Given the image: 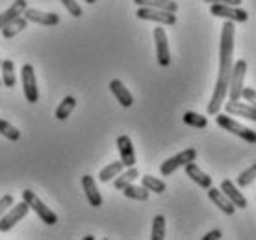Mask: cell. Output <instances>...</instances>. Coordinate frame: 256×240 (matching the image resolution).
<instances>
[{
	"label": "cell",
	"mask_w": 256,
	"mask_h": 240,
	"mask_svg": "<svg viewBox=\"0 0 256 240\" xmlns=\"http://www.w3.org/2000/svg\"><path fill=\"white\" fill-rule=\"evenodd\" d=\"M234 25L232 21H226L221 30V43H219V75L218 82L214 88V95H212L210 103H208V114L216 116L221 106L224 104L228 97V84H230L232 67H234Z\"/></svg>",
	"instance_id": "6da1fadb"
},
{
	"label": "cell",
	"mask_w": 256,
	"mask_h": 240,
	"mask_svg": "<svg viewBox=\"0 0 256 240\" xmlns=\"http://www.w3.org/2000/svg\"><path fill=\"white\" fill-rule=\"evenodd\" d=\"M22 201L32 208L34 212L41 218V221H45L46 225H54V223L58 221V214H56V212H52L50 208L46 207L45 203L41 201L38 195H36V192H32L30 188L22 190Z\"/></svg>",
	"instance_id": "7a4b0ae2"
},
{
	"label": "cell",
	"mask_w": 256,
	"mask_h": 240,
	"mask_svg": "<svg viewBox=\"0 0 256 240\" xmlns=\"http://www.w3.org/2000/svg\"><path fill=\"white\" fill-rule=\"evenodd\" d=\"M216 121H218V125L221 127V129L228 130V132H232V134H236L238 138H242V140H245V142L249 143H256V132L252 129H249V127H244L242 123H238L236 119H232V117H228L226 114H216Z\"/></svg>",
	"instance_id": "3957f363"
},
{
	"label": "cell",
	"mask_w": 256,
	"mask_h": 240,
	"mask_svg": "<svg viewBox=\"0 0 256 240\" xmlns=\"http://www.w3.org/2000/svg\"><path fill=\"white\" fill-rule=\"evenodd\" d=\"M195 158H197V149H195V147H188V149H184L182 153H178V155L167 158L166 162L160 166V173L164 177H169L178 168H184L188 162H193Z\"/></svg>",
	"instance_id": "277c9868"
},
{
	"label": "cell",
	"mask_w": 256,
	"mask_h": 240,
	"mask_svg": "<svg viewBox=\"0 0 256 240\" xmlns=\"http://www.w3.org/2000/svg\"><path fill=\"white\" fill-rule=\"evenodd\" d=\"M245 73H247V62L245 60H238L236 64H234V67H232L230 84H228V99L230 101H240L242 99Z\"/></svg>",
	"instance_id": "5b68a950"
},
{
	"label": "cell",
	"mask_w": 256,
	"mask_h": 240,
	"mask_svg": "<svg viewBox=\"0 0 256 240\" xmlns=\"http://www.w3.org/2000/svg\"><path fill=\"white\" fill-rule=\"evenodd\" d=\"M136 17L143 21H154V23L164 25V26H173L174 23H176V15H174L173 12L156 10V8H145V6H138Z\"/></svg>",
	"instance_id": "8992f818"
},
{
	"label": "cell",
	"mask_w": 256,
	"mask_h": 240,
	"mask_svg": "<svg viewBox=\"0 0 256 240\" xmlns=\"http://www.w3.org/2000/svg\"><path fill=\"white\" fill-rule=\"evenodd\" d=\"M28 210H30V207H28L24 201L17 203V205H12L4 214L0 216V233H8L10 229L15 227V223H19V221L28 214Z\"/></svg>",
	"instance_id": "52a82bcc"
},
{
	"label": "cell",
	"mask_w": 256,
	"mask_h": 240,
	"mask_svg": "<svg viewBox=\"0 0 256 240\" xmlns=\"http://www.w3.org/2000/svg\"><path fill=\"white\" fill-rule=\"evenodd\" d=\"M20 77H22V90H24V97L30 104H36L39 101L38 91V80H36V71H34L32 64H24L20 69Z\"/></svg>",
	"instance_id": "ba28073f"
},
{
	"label": "cell",
	"mask_w": 256,
	"mask_h": 240,
	"mask_svg": "<svg viewBox=\"0 0 256 240\" xmlns=\"http://www.w3.org/2000/svg\"><path fill=\"white\" fill-rule=\"evenodd\" d=\"M210 13L214 17H223L232 23H245L249 19V13L240 6H228V4H212Z\"/></svg>",
	"instance_id": "9c48e42d"
},
{
	"label": "cell",
	"mask_w": 256,
	"mask_h": 240,
	"mask_svg": "<svg viewBox=\"0 0 256 240\" xmlns=\"http://www.w3.org/2000/svg\"><path fill=\"white\" fill-rule=\"evenodd\" d=\"M154 43H156V58L162 67H167L171 64V52H169V41H167L166 30L158 26L154 28Z\"/></svg>",
	"instance_id": "30bf717a"
},
{
	"label": "cell",
	"mask_w": 256,
	"mask_h": 240,
	"mask_svg": "<svg viewBox=\"0 0 256 240\" xmlns=\"http://www.w3.org/2000/svg\"><path fill=\"white\" fill-rule=\"evenodd\" d=\"M24 15L28 23H36V25L41 26H56L60 25V15L52 12H39V10H34V8H26Z\"/></svg>",
	"instance_id": "8fae6325"
},
{
	"label": "cell",
	"mask_w": 256,
	"mask_h": 240,
	"mask_svg": "<svg viewBox=\"0 0 256 240\" xmlns=\"http://www.w3.org/2000/svg\"><path fill=\"white\" fill-rule=\"evenodd\" d=\"M117 151H119V155H121V162L124 164V168L136 166V151H134V145H132L130 136L122 134V136L117 138Z\"/></svg>",
	"instance_id": "7c38bea8"
},
{
	"label": "cell",
	"mask_w": 256,
	"mask_h": 240,
	"mask_svg": "<svg viewBox=\"0 0 256 240\" xmlns=\"http://www.w3.org/2000/svg\"><path fill=\"white\" fill-rule=\"evenodd\" d=\"M224 112L230 114V116H238V117H247L250 121H256V108L250 106L249 103H240V101H230L224 103Z\"/></svg>",
	"instance_id": "4fadbf2b"
},
{
	"label": "cell",
	"mask_w": 256,
	"mask_h": 240,
	"mask_svg": "<svg viewBox=\"0 0 256 240\" xmlns=\"http://www.w3.org/2000/svg\"><path fill=\"white\" fill-rule=\"evenodd\" d=\"M110 91L114 93V97H116L117 101H119V104L124 106V108H130V106L134 104V97H132V93L128 91V88L122 84L119 78H114V80L110 82Z\"/></svg>",
	"instance_id": "5bb4252c"
},
{
	"label": "cell",
	"mask_w": 256,
	"mask_h": 240,
	"mask_svg": "<svg viewBox=\"0 0 256 240\" xmlns=\"http://www.w3.org/2000/svg\"><path fill=\"white\" fill-rule=\"evenodd\" d=\"M184 169H186V175L190 177L195 184H198L200 188L208 190L212 186V177L198 168L197 164H195V160H193V162H188L186 166H184Z\"/></svg>",
	"instance_id": "9a60e30c"
},
{
	"label": "cell",
	"mask_w": 256,
	"mask_h": 240,
	"mask_svg": "<svg viewBox=\"0 0 256 240\" xmlns=\"http://www.w3.org/2000/svg\"><path fill=\"white\" fill-rule=\"evenodd\" d=\"M219 190H221V192H223V194L230 199L232 205H234L236 208H245V207H247V199H245L244 194L238 190V186L232 181L224 179V181L221 182V188H219Z\"/></svg>",
	"instance_id": "2e32d148"
},
{
	"label": "cell",
	"mask_w": 256,
	"mask_h": 240,
	"mask_svg": "<svg viewBox=\"0 0 256 240\" xmlns=\"http://www.w3.org/2000/svg\"><path fill=\"white\" fill-rule=\"evenodd\" d=\"M82 186H84L86 197H88V201H90L91 207H100V205H102V195H100V192H98V188H96L95 179H93L91 175H84Z\"/></svg>",
	"instance_id": "e0dca14e"
},
{
	"label": "cell",
	"mask_w": 256,
	"mask_h": 240,
	"mask_svg": "<svg viewBox=\"0 0 256 240\" xmlns=\"http://www.w3.org/2000/svg\"><path fill=\"white\" fill-rule=\"evenodd\" d=\"M208 197H210L212 201L216 203V207H219L221 210H223L224 214H228V216H232L234 212H236V207L232 205V201L226 197V195L221 192V190H218V188H208Z\"/></svg>",
	"instance_id": "ac0fdd59"
},
{
	"label": "cell",
	"mask_w": 256,
	"mask_h": 240,
	"mask_svg": "<svg viewBox=\"0 0 256 240\" xmlns=\"http://www.w3.org/2000/svg\"><path fill=\"white\" fill-rule=\"evenodd\" d=\"M26 8H28V2H26V0H15L12 6L8 8L6 12L0 13V30H2V28L10 23V21L17 19L19 15H22Z\"/></svg>",
	"instance_id": "d6986e66"
},
{
	"label": "cell",
	"mask_w": 256,
	"mask_h": 240,
	"mask_svg": "<svg viewBox=\"0 0 256 240\" xmlns=\"http://www.w3.org/2000/svg\"><path fill=\"white\" fill-rule=\"evenodd\" d=\"M26 26H28V19H26V17H22V15H19L17 19L10 21V23L2 28V36H4L6 39H12V38H15L17 34L22 32Z\"/></svg>",
	"instance_id": "ffe728a7"
},
{
	"label": "cell",
	"mask_w": 256,
	"mask_h": 240,
	"mask_svg": "<svg viewBox=\"0 0 256 240\" xmlns=\"http://www.w3.org/2000/svg\"><path fill=\"white\" fill-rule=\"evenodd\" d=\"M0 69H2V86H6V88H15L17 84V77H15V64H13L12 60H4L2 64H0Z\"/></svg>",
	"instance_id": "44dd1931"
},
{
	"label": "cell",
	"mask_w": 256,
	"mask_h": 240,
	"mask_svg": "<svg viewBox=\"0 0 256 240\" xmlns=\"http://www.w3.org/2000/svg\"><path fill=\"white\" fill-rule=\"evenodd\" d=\"M138 6L145 8H156V10H166V12H178V4L173 0H134Z\"/></svg>",
	"instance_id": "7402d4cb"
},
{
	"label": "cell",
	"mask_w": 256,
	"mask_h": 240,
	"mask_svg": "<svg viewBox=\"0 0 256 240\" xmlns=\"http://www.w3.org/2000/svg\"><path fill=\"white\" fill-rule=\"evenodd\" d=\"M140 177V171L136 169V166H132V168H128L126 171H121L119 175L116 177V181H114V186H116L117 190H122L126 184H132V182L136 181Z\"/></svg>",
	"instance_id": "603a6c76"
},
{
	"label": "cell",
	"mask_w": 256,
	"mask_h": 240,
	"mask_svg": "<svg viewBox=\"0 0 256 240\" xmlns=\"http://www.w3.org/2000/svg\"><path fill=\"white\" fill-rule=\"evenodd\" d=\"M122 194L126 195L128 199H136V201H147L148 199V190L141 184V186H138V184H126L124 188H122Z\"/></svg>",
	"instance_id": "cb8c5ba5"
},
{
	"label": "cell",
	"mask_w": 256,
	"mask_h": 240,
	"mask_svg": "<svg viewBox=\"0 0 256 240\" xmlns=\"http://www.w3.org/2000/svg\"><path fill=\"white\" fill-rule=\"evenodd\" d=\"M74 106H76V99L72 97V95H67V97L60 103L58 108H56V114H54L56 119H58V121H65V119L70 116V112L74 110Z\"/></svg>",
	"instance_id": "d4e9b609"
},
{
	"label": "cell",
	"mask_w": 256,
	"mask_h": 240,
	"mask_svg": "<svg viewBox=\"0 0 256 240\" xmlns=\"http://www.w3.org/2000/svg\"><path fill=\"white\" fill-rule=\"evenodd\" d=\"M122 169H124V164H122L121 160H119V162L108 164L104 169H100V173H98V181H100V182H110L112 179H116Z\"/></svg>",
	"instance_id": "484cf974"
},
{
	"label": "cell",
	"mask_w": 256,
	"mask_h": 240,
	"mask_svg": "<svg viewBox=\"0 0 256 240\" xmlns=\"http://www.w3.org/2000/svg\"><path fill=\"white\" fill-rule=\"evenodd\" d=\"M141 184H143L148 192H154V194H164L166 188H167L166 182L160 181V179H156V177H152V175L141 177Z\"/></svg>",
	"instance_id": "4316f807"
},
{
	"label": "cell",
	"mask_w": 256,
	"mask_h": 240,
	"mask_svg": "<svg viewBox=\"0 0 256 240\" xmlns=\"http://www.w3.org/2000/svg\"><path fill=\"white\" fill-rule=\"evenodd\" d=\"M150 238H152V240H164V238H166V218H164L162 214L154 216Z\"/></svg>",
	"instance_id": "83f0119b"
},
{
	"label": "cell",
	"mask_w": 256,
	"mask_h": 240,
	"mask_svg": "<svg viewBox=\"0 0 256 240\" xmlns=\"http://www.w3.org/2000/svg\"><path fill=\"white\" fill-rule=\"evenodd\" d=\"M184 123L190 125V127H195V129H206V125H208V119L204 116H200L197 112H186L184 114Z\"/></svg>",
	"instance_id": "f1b7e54d"
},
{
	"label": "cell",
	"mask_w": 256,
	"mask_h": 240,
	"mask_svg": "<svg viewBox=\"0 0 256 240\" xmlns=\"http://www.w3.org/2000/svg\"><path fill=\"white\" fill-rule=\"evenodd\" d=\"M0 134L6 138V140H12V142H17L20 138V130L17 127H13L10 121L6 119H0Z\"/></svg>",
	"instance_id": "f546056e"
},
{
	"label": "cell",
	"mask_w": 256,
	"mask_h": 240,
	"mask_svg": "<svg viewBox=\"0 0 256 240\" xmlns=\"http://www.w3.org/2000/svg\"><path fill=\"white\" fill-rule=\"evenodd\" d=\"M254 179H256V162L238 175V186H240V188H245V186H249Z\"/></svg>",
	"instance_id": "4dcf8cb0"
},
{
	"label": "cell",
	"mask_w": 256,
	"mask_h": 240,
	"mask_svg": "<svg viewBox=\"0 0 256 240\" xmlns=\"http://www.w3.org/2000/svg\"><path fill=\"white\" fill-rule=\"evenodd\" d=\"M60 2H62V4H64L65 6V10H67V12L70 13V15H72V17H82V8H80V4H78L76 0H60Z\"/></svg>",
	"instance_id": "1f68e13d"
},
{
	"label": "cell",
	"mask_w": 256,
	"mask_h": 240,
	"mask_svg": "<svg viewBox=\"0 0 256 240\" xmlns=\"http://www.w3.org/2000/svg\"><path fill=\"white\" fill-rule=\"evenodd\" d=\"M242 97L250 104V106H254L256 108V91L252 88H245L244 86V91H242Z\"/></svg>",
	"instance_id": "d6a6232c"
},
{
	"label": "cell",
	"mask_w": 256,
	"mask_h": 240,
	"mask_svg": "<svg viewBox=\"0 0 256 240\" xmlns=\"http://www.w3.org/2000/svg\"><path fill=\"white\" fill-rule=\"evenodd\" d=\"M13 205V195L12 194H6V195H2L0 197V216L6 212L8 208Z\"/></svg>",
	"instance_id": "836d02e7"
},
{
	"label": "cell",
	"mask_w": 256,
	"mask_h": 240,
	"mask_svg": "<svg viewBox=\"0 0 256 240\" xmlns=\"http://www.w3.org/2000/svg\"><path fill=\"white\" fill-rule=\"evenodd\" d=\"M208 4H228V6H242L244 0H204Z\"/></svg>",
	"instance_id": "e575fe53"
},
{
	"label": "cell",
	"mask_w": 256,
	"mask_h": 240,
	"mask_svg": "<svg viewBox=\"0 0 256 240\" xmlns=\"http://www.w3.org/2000/svg\"><path fill=\"white\" fill-rule=\"evenodd\" d=\"M218 238H221V231L219 229H214V231H210V233H206L202 236V240H218Z\"/></svg>",
	"instance_id": "d590c367"
},
{
	"label": "cell",
	"mask_w": 256,
	"mask_h": 240,
	"mask_svg": "<svg viewBox=\"0 0 256 240\" xmlns=\"http://www.w3.org/2000/svg\"><path fill=\"white\" fill-rule=\"evenodd\" d=\"M86 2H88V4H95L96 0H86Z\"/></svg>",
	"instance_id": "8d00e7d4"
},
{
	"label": "cell",
	"mask_w": 256,
	"mask_h": 240,
	"mask_svg": "<svg viewBox=\"0 0 256 240\" xmlns=\"http://www.w3.org/2000/svg\"><path fill=\"white\" fill-rule=\"evenodd\" d=\"M0 86H2V80H0Z\"/></svg>",
	"instance_id": "74e56055"
},
{
	"label": "cell",
	"mask_w": 256,
	"mask_h": 240,
	"mask_svg": "<svg viewBox=\"0 0 256 240\" xmlns=\"http://www.w3.org/2000/svg\"><path fill=\"white\" fill-rule=\"evenodd\" d=\"M0 64H2V62H0Z\"/></svg>",
	"instance_id": "f35d334b"
}]
</instances>
